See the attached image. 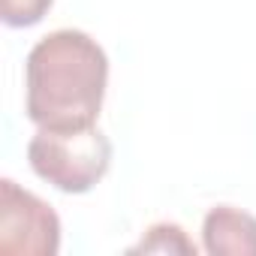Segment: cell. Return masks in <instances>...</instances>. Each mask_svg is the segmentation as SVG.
<instances>
[{"mask_svg":"<svg viewBox=\"0 0 256 256\" xmlns=\"http://www.w3.org/2000/svg\"><path fill=\"white\" fill-rule=\"evenodd\" d=\"M108 82V58L84 30L42 36L24 64L28 118L46 130L94 126Z\"/></svg>","mask_w":256,"mask_h":256,"instance_id":"cell-1","label":"cell"},{"mask_svg":"<svg viewBox=\"0 0 256 256\" xmlns=\"http://www.w3.org/2000/svg\"><path fill=\"white\" fill-rule=\"evenodd\" d=\"M30 169L60 193H88L112 166V142L94 126L46 130L40 126L28 145Z\"/></svg>","mask_w":256,"mask_h":256,"instance_id":"cell-2","label":"cell"},{"mask_svg":"<svg viewBox=\"0 0 256 256\" xmlns=\"http://www.w3.org/2000/svg\"><path fill=\"white\" fill-rule=\"evenodd\" d=\"M60 250V220L48 202L18 187L12 178L0 181V253L54 256Z\"/></svg>","mask_w":256,"mask_h":256,"instance_id":"cell-3","label":"cell"},{"mask_svg":"<svg viewBox=\"0 0 256 256\" xmlns=\"http://www.w3.org/2000/svg\"><path fill=\"white\" fill-rule=\"evenodd\" d=\"M202 244L211 256H256V217L232 205H217L205 214Z\"/></svg>","mask_w":256,"mask_h":256,"instance_id":"cell-4","label":"cell"},{"mask_svg":"<svg viewBox=\"0 0 256 256\" xmlns=\"http://www.w3.org/2000/svg\"><path fill=\"white\" fill-rule=\"evenodd\" d=\"M54 0H0V16L10 28H30L46 18Z\"/></svg>","mask_w":256,"mask_h":256,"instance_id":"cell-6","label":"cell"},{"mask_svg":"<svg viewBox=\"0 0 256 256\" xmlns=\"http://www.w3.org/2000/svg\"><path fill=\"white\" fill-rule=\"evenodd\" d=\"M130 253H187L196 256V244L187 238V232L178 223H157L145 232V238L130 247Z\"/></svg>","mask_w":256,"mask_h":256,"instance_id":"cell-5","label":"cell"}]
</instances>
